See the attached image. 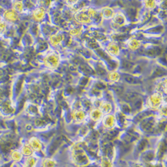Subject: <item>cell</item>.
I'll use <instances>...</instances> for the list:
<instances>
[{
	"mask_svg": "<svg viewBox=\"0 0 167 167\" xmlns=\"http://www.w3.org/2000/svg\"><path fill=\"white\" fill-rule=\"evenodd\" d=\"M45 66L50 69H56L60 63V56L56 52H50L44 58Z\"/></svg>",
	"mask_w": 167,
	"mask_h": 167,
	"instance_id": "cell-1",
	"label": "cell"
},
{
	"mask_svg": "<svg viewBox=\"0 0 167 167\" xmlns=\"http://www.w3.org/2000/svg\"><path fill=\"white\" fill-rule=\"evenodd\" d=\"M163 102V97L162 94L156 92L151 94L147 100V104L150 108L153 109L159 108Z\"/></svg>",
	"mask_w": 167,
	"mask_h": 167,
	"instance_id": "cell-2",
	"label": "cell"
},
{
	"mask_svg": "<svg viewBox=\"0 0 167 167\" xmlns=\"http://www.w3.org/2000/svg\"><path fill=\"white\" fill-rule=\"evenodd\" d=\"M74 18L78 22L82 24H89L92 22V19L88 13V9L79 10L75 13Z\"/></svg>",
	"mask_w": 167,
	"mask_h": 167,
	"instance_id": "cell-3",
	"label": "cell"
},
{
	"mask_svg": "<svg viewBox=\"0 0 167 167\" xmlns=\"http://www.w3.org/2000/svg\"><path fill=\"white\" fill-rule=\"evenodd\" d=\"M3 17L7 22H15L18 19L19 15L18 13L16 11H15L13 9H9L4 12Z\"/></svg>",
	"mask_w": 167,
	"mask_h": 167,
	"instance_id": "cell-4",
	"label": "cell"
},
{
	"mask_svg": "<svg viewBox=\"0 0 167 167\" xmlns=\"http://www.w3.org/2000/svg\"><path fill=\"white\" fill-rule=\"evenodd\" d=\"M114 124H115V118L112 114H106L102 118V124L105 128H112L114 126Z\"/></svg>",
	"mask_w": 167,
	"mask_h": 167,
	"instance_id": "cell-5",
	"label": "cell"
},
{
	"mask_svg": "<svg viewBox=\"0 0 167 167\" xmlns=\"http://www.w3.org/2000/svg\"><path fill=\"white\" fill-rule=\"evenodd\" d=\"M45 15L46 11L44 8L40 7L34 10L32 13V17L33 19L36 21V22H40V21H41L44 18Z\"/></svg>",
	"mask_w": 167,
	"mask_h": 167,
	"instance_id": "cell-6",
	"label": "cell"
},
{
	"mask_svg": "<svg viewBox=\"0 0 167 167\" xmlns=\"http://www.w3.org/2000/svg\"><path fill=\"white\" fill-rule=\"evenodd\" d=\"M29 145L34 151H36V152L41 150V148H42V145H41L40 140L35 137H32L30 139Z\"/></svg>",
	"mask_w": 167,
	"mask_h": 167,
	"instance_id": "cell-7",
	"label": "cell"
},
{
	"mask_svg": "<svg viewBox=\"0 0 167 167\" xmlns=\"http://www.w3.org/2000/svg\"><path fill=\"white\" fill-rule=\"evenodd\" d=\"M64 40V36L61 34H56L50 36V44L53 46L59 45Z\"/></svg>",
	"mask_w": 167,
	"mask_h": 167,
	"instance_id": "cell-8",
	"label": "cell"
},
{
	"mask_svg": "<svg viewBox=\"0 0 167 167\" xmlns=\"http://www.w3.org/2000/svg\"><path fill=\"white\" fill-rule=\"evenodd\" d=\"M107 50L110 54L113 56H118L120 53V48L115 42H110L107 46Z\"/></svg>",
	"mask_w": 167,
	"mask_h": 167,
	"instance_id": "cell-9",
	"label": "cell"
},
{
	"mask_svg": "<svg viewBox=\"0 0 167 167\" xmlns=\"http://www.w3.org/2000/svg\"><path fill=\"white\" fill-rule=\"evenodd\" d=\"M104 114L99 108H95L92 110L90 114V118L93 121H98L99 120L102 118Z\"/></svg>",
	"mask_w": 167,
	"mask_h": 167,
	"instance_id": "cell-10",
	"label": "cell"
},
{
	"mask_svg": "<svg viewBox=\"0 0 167 167\" xmlns=\"http://www.w3.org/2000/svg\"><path fill=\"white\" fill-rule=\"evenodd\" d=\"M99 109L100 110L104 115H106V114H108L111 112L112 110V106L110 102H104L100 104V107Z\"/></svg>",
	"mask_w": 167,
	"mask_h": 167,
	"instance_id": "cell-11",
	"label": "cell"
},
{
	"mask_svg": "<svg viewBox=\"0 0 167 167\" xmlns=\"http://www.w3.org/2000/svg\"><path fill=\"white\" fill-rule=\"evenodd\" d=\"M115 15V12L110 8H104L102 10V15L106 19H111Z\"/></svg>",
	"mask_w": 167,
	"mask_h": 167,
	"instance_id": "cell-12",
	"label": "cell"
},
{
	"mask_svg": "<svg viewBox=\"0 0 167 167\" xmlns=\"http://www.w3.org/2000/svg\"><path fill=\"white\" fill-rule=\"evenodd\" d=\"M85 113L82 110H76L73 112L72 118L77 122H80L83 121L85 118Z\"/></svg>",
	"mask_w": 167,
	"mask_h": 167,
	"instance_id": "cell-13",
	"label": "cell"
},
{
	"mask_svg": "<svg viewBox=\"0 0 167 167\" xmlns=\"http://www.w3.org/2000/svg\"><path fill=\"white\" fill-rule=\"evenodd\" d=\"M125 17L124 15L122 13H117L114 15V17L112 18V21L114 24H115L118 25H121L124 24L125 22Z\"/></svg>",
	"mask_w": 167,
	"mask_h": 167,
	"instance_id": "cell-14",
	"label": "cell"
},
{
	"mask_svg": "<svg viewBox=\"0 0 167 167\" xmlns=\"http://www.w3.org/2000/svg\"><path fill=\"white\" fill-rule=\"evenodd\" d=\"M140 46V42L137 39H131L128 41V47L132 50H137Z\"/></svg>",
	"mask_w": 167,
	"mask_h": 167,
	"instance_id": "cell-15",
	"label": "cell"
},
{
	"mask_svg": "<svg viewBox=\"0 0 167 167\" xmlns=\"http://www.w3.org/2000/svg\"><path fill=\"white\" fill-rule=\"evenodd\" d=\"M13 9L18 13L22 12L24 9L23 2L19 0H15L13 3Z\"/></svg>",
	"mask_w": 167,
	"mask_h": 167,
	"instance_id": "cell-16",
	"label": "cell"
},
{
	"mask_svg": "<svg viewBox=\"0 0 167 167\" xmlns=\"http://www.w3.org/2000/svg\"><path fill=\"white\" fill-rule=\"evenodd\" d=\"M144 3L147 9H153L157 5V0H144Z\"/></svg>",
	"mask_w": 167,
	"mask_h": 167,
	"instance_id": "cell-17",
	"label": "cell"
},
{
	"mask_svg": "<svg viewBox=\"0 0 167 167\" xmlns=\"http://www.w3.org/2000/svg\"><path fill=\"white\" fill-rule=\"evenodd\" d=\"M33 151L34 150H32V148H31V147L29 144H25L22 147L21 153H22V154L24 156H30L33 154Z\"/></svg>",
	"mask_w": 167,
	"mask_h": 167,
	"instance_id": "cell-18",
	"label": "cell"
},
{
	"mask_svg": "<svg viewBox=\"0 0 167 167\" xmlns=\"http://www.w3.org/2000/svg\"><path fill=\"white\" fill-rule=\"evenodd\" d=\"M22 156H23V154H22V153L19 152V151H18V150H14L11 154L12 160L15 161V162H19L22 160Z\"/></svg>",
	"mask_w": 167,
	"mask_h": 167,
	"instance_id": "cell-19",
	"label": "cell"
},
{
	"mask_svg": "<svg viewBox=\"0 0 167 167\" xmlns=\"http://www.w3.org/2000/svg\"><path fill=\"white\" fill-rule=\"evenodd\" d=\"M108 79L113 82H116L120 80V74L117 72H112L108 75Z\"/></svg>",
	"mask_w": 167,
	"mask_h": 167,
	"instance_id": "cell-20",
	"label": "cell"
},
{
	"mask_svg": "<svg viewBox=\"0 0 167 167\" xmlns=\"http://www.w3.org/2000/svg\"><path fill=\"white\" fill-rule=\"evenodd\" d=\"M42 166L43 167H55L56 162L50 159H45L42 163Z\"/></svg>",
	"mask_w": 167,
	"mask_h": 167,
	"instance_id": "cell-21",
	"label": "cell"
},
{
	"mask_svg": "<svg viewBox=\"0 0 167 167\" xmlns=\"http://www.w3.org/2000/svg\"><path fill=\"white\" fill-rule=\"evenodd\" d=\"M35 159L34 157H30L26 160V163L24 167H34L35 164Z\"/></svg>",
	"mask_w": 167,
	"mask_h": 167,
	"instance_id": "cell-22",
	"label": "cell"
},
{
	"mask_svg": "<svg viewBox=\"0 0 167 167\" xmlns=\"http://www.w3.org/2000/svg\"><path fill=\"white\" fill-rule=\"evenodd\" d=\"M82 32V28H73L70 31V34L71 35L76 36L79 35Z\"/></svg>",
	"mask_w": 167,
	"mask_h": 167,
	"instance_id": "cell-23",
	"label": "cell"
},
{
	"mask_svg": "<svg viewBox=\"0 0 167 167\" xmlns=\"http://www.w3.org/2000/svg\"><path fill=\"white\" fill-rule=\"evenodd\" d=\"M101 167H112V165L110 162V160L107 159H104L102 161Z\"/></svg>",
	"mask_w": 167,
	"mask_h": 167,
	"instance_id": "cell-24",
	"label": "cell"
},
{
	"mask_svg": "<svg viewBox=\"0 0 167 167\" xmlns=\"http://www.w3.org/2000/svg\"><path fill=\"white\" fill-rule=\"evenodd\" d=\"M6 25L3 21H0V34H2L6 29Z\"/></svg>",
	"mask_w": 167,
	"mask_h": 167,
	"instance_id": "cell-25",
	"label": "cell"
},
{
	"mask_svg": "<svg viewBox=\"0 0 167 167\" xmlns=\"http://www.w3.org/2000/svg\"><path fill=\"white\" fill-rule=\"evenodd\" d=\"M78 0H65V2L67 4L70 5V6H73V5H75Z\"/></svg>",
	"mask_w": 167,
	"mask_h": 167,
	"instance_id": "cell-26",
	"label": "cell"
},
{
	"mask_svg": "<svg viewBox=\"0 0 167 167\" xmlns=\"http://www.w3.org/2000/svg\"><path fill=\"white\" fill-rule=\"evenodd\" d=\"M0 21H2V17H1V15H0Z\"/></svg>",
	"mask_w": 167,
	"mask_h": 167,
	"instance_id": "cell-27",
	"label": "cell"
},
{
	"mask_svg": "<svg viewBox=\"0 0 167 167\" xmlns=\"http://www.w3.org/2000/svg\"><path fill=\"white\" fill-rule=\"evenodd\" d=\"M0 160H1V155H0Z\"/></svg>",
	"mask_w": 167,
	"mask_h": 167,
	"instance_id": "cell-28",
	"label": "cell"
}]
</instances>
